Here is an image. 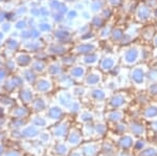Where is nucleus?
I'll return each mask as SVG.
<instances>
[{
    "instance_id": "nucleus-1",
    "label": "nucleus",
    "mask_w": 157,
    "mask_h": 156,
    "mask_svg": "<svg viewBox=\"0 0 157 156\" xmlns=\"http://www.w3.org/2000/svg\"><path fill=\"white\" fill-rule=\"evenodd\" d=\"M133 140L131 139V137H129V136H124L123 138H121V148L123 149H128V148H130L131 146L133 145Z\"/></svg>"
}]
</instances>
